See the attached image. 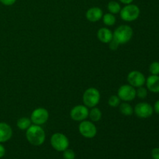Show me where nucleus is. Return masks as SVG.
I'll return each mask as SVG.
<instances>
[{"instance_id": "nucleus-1", "label": "nucleus", "mask_w": 159, "mask_h": 159, "mask_svg": "<svg viewBox=\"0 0 159 159\" xmlns=\"http://www.w3.org/2000/svg\"><path fill=\"white\" fill-rule=\"evenodd\" d=\"M26 138L32 145L40 146L44 143L46 134L40 126L33 124L26 130Z\"/></svg>"}, {"instance_id": "nucleus-2", "label": "nucleus", "mask_w": 159, "mask_h": 159, "mask_svg": "<svg viewBox=\"0 0 159 159\" xmlns=\"http://www.w3.org/2000/svg\"><path fill=\"white\" fill-rule=\"evenodd\" d=\"M134 30L128 25L119 26L113 33V40L119 45L125 44L131 40Z\"/></svg>"}, {"instance_id": "nucleus-3", "label": "nucleus", "mask_w": 159, "mask_h": 159, "mask_svg": "<svg viewBox=\"0 0 159 159\" xmlns=\"http://www.w3.org/2000/svg\"><path fill=\"white\" fill-rule=\"evenodd\" d=\"M100 93L97 89L94 87L89 88L84 92L82 96V102L83 104L89 108H93L96 107L100 101Z\"/></svg>"}, {"instance_id": "nucleus-4", "label": "nucleus", "mask_w": 159, "mask_h": 159, "mask_svg": "<svg viewBox=\"0 0 159 159\" xmlns=\"http://www.w3.org/2000/svg\"><path fill=\"white\" fill-rule=\"evenodd\" d=\"M141 10L140 8L137 5L134 4H127L123 8H121V10L120 12L121 20L125 22H132L138 20L139 17Z\"/></svg>"}, {"instance_id": "nucleus-5", "label": "nucleus", "mask_w": 159, "mask_h": 159, "mask_svg": "<svg viewBox=\"0 0 159 159\" xmlns=\"http://www.w3.org/2000/svg\"><path fill=\"white\" fill-rule=\"evenodd\" d=\"M51 144L53 148L57 152H62L68 148L69 141L68 138L62 133H55L51 136Z\"/></svg>"}, {"instance_id": "nucleus-6", "label": "nucleus", "mask_w": 159, "mask_h": 159, "mask_svg": "<svg viewBox=\"0 0 159 159\" xmlns=\"http://www.w3.org/2000/svg\"><path fill=\"white\" fill-rule=\"evenodd\" d=\"M79 133L85 138H93L97 134V128L93 122L89 120L81 121L79 125Z\"/></svg>"}, {"instance_id": "nucleus-7", "label": "nucleus", "mask_w": 159, "mask_h": 159, "mask_svg": "<svg viewBox=\"0 0 159 159\" xmlns=\"http://www.w3.org/2000/svg\"><path fill=\"white\" fill-rule=\"evenodd\" d=\"M48 119H49V113L46 109L43 107L35 109L31 113L30 120L36 125H43L48 122Z\"/></svg>"}, {"instance_id": "nucleus-8", "label": "nucleus", "mask_w": 159, "mask_h": 159, "mask_svg": "<svg viewBox=\"0 0 159 159\" xmlns=\"http://www.w3.org/2000/svg\"><path fill=\"white\" fill-rule=\"evenodd\" d=\"M117 96L124 102H130L136 97V89L130 85H123L118 89Z\"/></svg>"}, {"instance_id": "nucleus-9", "label": "nucleus", "mask_w": 159, "mask_h": 159, "mask_svg": "<svg viewBox=\"0 0 159 159\" xmlns=\"http://www.w3.org/2000/svg\"><path fill=\"white\" fill-rule=\"evenodd\" d=\"M134 113L138 117L146 119L152 116L154 113V108L151 104L148 102H139L135 106Z\"/></svg>"}, {"instance_id": "nucleus-10", "label": "nucleus", "mask_w": 159, "mask_h": 159, "mask_svg": "<svg viewBox=\"0 0 159 159\" xmlns=\"http://www.w3.org/2000/svg\"><path fill=\"white\" fill-rule=\"evenodd\" d=\"M89 109L85 105H77L73 107L70 112V116L75 121H83L89 117Z\"/></svg>"}, {"instance_id": "nucleus-11", "label": "nucleus", "mask_w": 159, "mask_h": 159, "mask_svg": "<svg viewBox=\"0 0 159 159\" xmlns=\"http://www.w3.org/2000/svg\"><path fill=\"white\" fill-rule=\"evenodd\" d=\"M127 82L129 85H132L134 88L143 86L145 84L146 79L143 73L139 71H131L127 75Z\"/></svg>"}, {"instance_id": "nucleus-12", "label": "nucleus", "mask_w": 159, "mask_h": 159, "mask_svg": "<svg viewBox=\"0 0 159 159\" xmlns=\"http://www.w3.org/2000/svg\"><path fill=\"white\" fill-rule=\"evenodd\" d=\"M103 12L99 7H92L86 11L85 17L90 22H97L102 18Z\"/></svg>"}, {"instance_id": "nucleus-13", "label": "nucleus", "mask_w": 159, "mask_h": 159, "mask_svg": "<svg viewBox=\"0 0 159 159\" xmlns=\"http://www.w3.org/2000/svg\"><path fill=\"white\" fill-rule=\"evenodd\" d=\"M12 130L10 125L5 122H0V143H5L11 139Z\"/></svg>"}, {"instance_id": "nucleus-14", "label": "nucleus", "mask_w": 159, "mask_h": 159, "mask_svg": "<svg viewBox=\"0 0 159 159\" xmlns=\"http://www.w3.org/2000/svg\"><path fill=\"white\" fill-rule=\"evenodd\" d=\"M148 89L154 93H159V75H152L146 79Z\"/></svg>"}, {"instance_id": "nucleus-15", "label": "nucleus", "mask_w": 159, "mask_h": 159, "mask_svg": "<svg viewBox=\"0 0 159 159\" xmlns=\"http://www.w3.org/2000/svg\"><path fill=\"white\" fill-rule=\"evenodd\" d=\"M97 37L102 43H109L113 40V32L109 28L102 27L98 30Z\"/></svg>"}, {"instance_id": "nucleus-16", "label": "nucleus", "mask_w": 159, "mask_h": 159, "mask_svg": "<svg viewBox=\"0 0 159 159\" xmlns=\"http://www.w3.org/2000/svg\"><path fill=\"white\" fill-rule=\"evenodd\" d=\"M102 112L96 107H93L89 111V117L91 120L92 122H98L102 118Z\"/></svg>"}, {"instance_id": "nucleus-17", "label": "nucleus", "mask_w": 159, "mask_h": 159, "mask_svg": "<svg viewBox=\"0 0 159 159\" xmlns=\"http://www.w3.org/2000/svg\"><path fill=\"white\" fill-rule=\"evenodd\" d=\"M120 112L124 116H131L134 113V109L127 102H124L120 103L119 106Z\"/></svg>"}, {"instance_id": "nucleus-18", "label": "nucleus", "mask_w": 159, "mask_h": 159, "mask_svg": "<svg viewBox=\"0 0 159 159\" xmlns=\"http://www.w3.org/2000/svg\"><path fill=\"white\" fill-rule=\"evenodd\" d=\"M30 119L28 117H21L17 120L16 126L20 130H26L31 125H32Z\"/></svg>"}, {"instance_id": "nucleus-19", "label": "nucleus", "mask_w": 159, "mask_h": 159, "mask_svg": "<svg viewBox=\"0 0 159 159\" xmlns=\"http://www.w3.org/2000/svg\"><path fill=\"white\" fill-rule=\"evenodd\" d=\"M102 21H103L104 24L107 25L108 26H112L116 23V19L115 17L114 14H112L110 12L106 13L102 16Z\"/></svg>"}, {"instance_id": "nucleus-20", "label": "nucleus", "mask_w": 159, "mask_h": 159, "mask_svg": "<svg viewBox=\"0 0 159 159\" xmlns=\"http://www.w3.org/2000/svg\"><path fill=\"white\" fill-rule=\"evenodd\" d=\"M107 9L112 14L120 13L121 10V6L119 2L116 1H110L107 5Z\"/></svg>"}, {"instance_id": "nucleus-21", "label": "nucleus", "mask_w": 159, "mask_h": 159, "mask_svg": "<svg viewBox=\"0 0 159 159\" xmlns=\"http://www.w3.org/2000/svg\"><path fill=\"white\" fill-rule=\"evenodd\" d=\"M121 100L118 96L116 95H113V96H111L108 99V104L110 107H119L120 104L121 103Z\"/></svg>"}, {"instance_id": "nucleus-22", "label": "nucleus", "mask_w": 159, "mask_h": 159, "mask_svg": "<svg viewBox=\"0 0 159 159\" xmlns=\"http://www.w3.org/2000/svg\"><path fill=\"white\" fill-rule=\"evenodd\" d=\"M148 96V89L144 87L141 86L138 87L136 90V96H138L140 99H145Z\"/></svg>"}, {"instance_id": "nucleus-23", "label": "nucleus", "mask_w": 159, "mask_h": 159, "mask_svg": "<svg viewBox=\"0 0 159 159\" xmlns=\"http://www.w3.org/2000/svg\"><path fill=\"white\" fill-rule=\"evenodd\" d=\"M149 71L152 75H159V62L154 61L149 66Z\"/></svg>"}, {"instance_id": "nucleus-24", "label": "nucleus", "mask_w": 159, "mask_h": 159, "mask_svg": "<svg viewBox=\"0 0 159 159\" xmlns=\"http://www.w3.org/2000/svg\"><path fill=\"white\" fill-rule=\"evenodd\" d=\"M64 159H75V153L73 150L67 148L63 152Z\"/></svg>"}, {"instance_id": "nucleus-25", "label": "nucleus", "mask_w": 159, "mask_h": 159, "mask_svg": "<svg viewBox=\"0 0 159 159\" xmlns=\"http://www.w3.org/2000/svg\"><path fill=\"white\" fill-rule=\"evenodd\" d=\"M152 157L153 159H159V148H155L152 149Z\"/></svg>"}, {"instance_id": "nucleus-26", "label": "nucleus", "mask_w": 159, "mask_h": 159, "mask_svg": "<svg viewBox=\"0 0 159 159\" xmlns=\"http://www.w3.org/2000/svg\"><path fill=\"white\" fill-rule=\"evenodd\" d=\"M16 2V0H0V2L6 6H12V5L15 4Z\"/></svg>"}, {"instance_id": "nucleus-27", "label": "nucleus", "mask_w": 159, "mask_h": 159, "mask_svg": "<svg viewBox=\"0 0 159 159\" xmlns=\"http://www.w3.org/2000/svg\"><path fill=\"white\" fill-rule=\"evenodd\" d=\"M109 46H110V49L113 50V51H115V50H116L118 48V47H119V44H118V43H116L115 40H112L109 43Z\"/></svg>"}, {"instance_id": "nucleus-28", "label": "nucleus", "mask_w": 159, "mask_h": 159, "mask_svg": "<svg viewBox=\"0 0 159 159\" xmlns=\"http://www.w3.org/2000/svg\"><path fill=\"white\" fill-rule=\"evenodd\" d=\"M5 154H6V148H5L4 146L2 144V143H0V158L4 157Z\"/></svg>"}, {"instance_id": "nucleus-29", "label": "nucleus", "mask_w": 159, "mask_h": 159, "mask_svg": "<svg viewBox=\"0 0 159 159\" xmlns=\"http://www.w3.org/2000/svg\"><path fill=\"white\" fill-rule=\"evenodd\" d=\"M153 108H154V111H155L156 113H158V114H159V100L155 102Z\"/></svg>"}, {"instance_id": "nucleus-30", "label": "nucleus", "mask_w": 159, "mask_h": 159, "mask_svg": "<svg viewBox=\"0 0 159 159\" xmlns=\"http://www.w3.org/2000/svg\"><path fill=\"white\" fill-rule=\"evenodd\" d=\"M120 2H121L124 3V4L127 5V4H130V3L133 2L134 0H120Z\"/></svg>"}]
</instances>
